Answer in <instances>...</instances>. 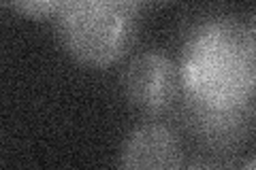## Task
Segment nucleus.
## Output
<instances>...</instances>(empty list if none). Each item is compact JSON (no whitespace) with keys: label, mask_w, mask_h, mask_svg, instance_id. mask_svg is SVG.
Masks as SVG:
<instances>
[{"label":"nucleus","mask_w":256,"mask_h":170,"mask_svg":"<svg viewBox=\"0 0 256 170\" xmlns=\"http://www.w3.org/2000/svg\"><path fill=\"white\" fill-rule=\"evenodd\" d=\"M134 4L139 6V9H146V6H158V4H164L169 2V0H132Z\"/></svg>","instance_id":"obj_7"},{"label":"nucleus","mask_w":256,"mask_h":170,"mask_svg":"<svg viewBox=\"0 0 256 170\" xmlns=\"http://www.w3.org/2000/svg\"><path fill=\"white\" fill-rule=\"evenodd\" d=\"M190 126L212 147H235L252 128V104L235 111H207L186 104Z\"/></svg>","instance_id":"obj_5"},{"label":"nucleus","mask_w":256,"mask_h":170,"mask_svg":"<svg viewBox=\"0 0 256 170\" xmlns=\"http://www.w3.org/2000/svg\"><path fill=\"white\" fill-rule=\"evenodd\" d=\"M126 100L143 115L169 111L180 96V72L169 55L146 51L137 55L122 77Z\"/></svg>","instance_id":"obj_3"},{"label":"nucleus","mask_w":256,"mask_h":170,"mask_svg":"<svg viewBox=\"0 0 256 170\" xmlns=\"http://www.w3.org/2000/svg\"><path fill=\"white\" fill-rule=\"evenodd\" d=\"M132 0H64L56 13L66 53L88 68H107L128 53L139 30Z\"/></svg>","instance_id":"obj_2"},{"label":"nucleus","mask_w":256,"mask_h":170,"mask_svg":"<svg viewBox=\"0 0 256 170\" xmlns=\"http://www.w3.org/2000/svg\"><path fill=\"white\" fill-rule=\"evenodd\" d=\"M254 26L210 17L188 32L180 60V90L190 107L235 111L250 107L256 87Z\"/></svg>","instance_id":"obj_1"},{"label":"nucleus","mask_w":256,"mask_h":170,"mask_svg":"<svg viewBox=\"0 0 256 170\" xmlns=\"http://www.w3.org/2000/svg\"><path fill=\"white\" fill-rule=\"evenodd\" d=\"M122 168L173 170L184 166L180 136L162 124H146L132 130L122 147Z\"/></svg>","instance_id":"obj_4"},{"label":"nucleus","mask_w":256,"mask_h":170,"mask_svg":"<svg viewBox=\"0 0 256 170\" xmlns=\"http://www.w3.org/2000/svg\"><path fill=\"white\" fill-rule=\"evenodd\" d=\"M15 11L32 19H45L54 17L64 4V0H9Z\"/></svg>","instance_id":"obj_6"}]
</instances>
